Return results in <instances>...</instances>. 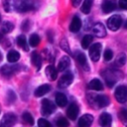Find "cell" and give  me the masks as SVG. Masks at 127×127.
<instances>
[{"label": "cell", "mask_w": 127, "mask_h": 127, "mask_svg": "<svg viewBox=\"0 0 127 127\" xmlns=\"http://www.w3.org/2000/svg\"><path fill=\"white\" fill-rule=\"evenodd\" d=\"M87 99L88 102L92 105V107H96V108H101V107H105L109 104V98L106 95H94L92 93H88L87 94Z\"/></svg>", "instance_id": "1"}, {"label": "cell", "mask_w": 127, "mask_h": 127, "mask_svg": "<svg viewBox=\"0 0 127 127\" xmlns=\"http://www.w3.org/2000/svg\"><path fill=\"white\" fill-rule=\"evenodd\" d=\"M37 0H16L15 8L19 12H27L36 8Z\"/></svg>", "instance_id": "2"}, {"label": "cell", "mask_w": 127, "mask_h": 127, "mask_svg": "<svg viewBox=\"0 0 127 127\" xmlns=\"http://www.w3.org/2000/svg\"><path fill=\"white\" fill-rule=\"evenodd\" d=\"M115 99L119 103H125L127 101V86L125 85H119L114 92Z\"/></svg>", "instance_id": "3"}, {"label": "cell", "mask_w": 127, "mask_h": 127, "mask_svg": "<svg viewBox=\"0 0 127 127\" xmlns=\"http://www.w3.org/2000/svg\"><path fill=\"white\" fill-rule=\"evenodd\" d=\"M122 24V18L119 15H113L107 20V27L111 31H117Z\"/></svg>", "instance_id": "4"}, {"label": "cell", "mask_w": 127, "mask_h": 127, "mask_svg": "<svg viewBox=\"0 0 127 127\" xmlns=\"http://www.w3.org/2000/svg\"><path fill=\"white\" fill-rule=\"evenodd\" d=\"M56 109V106L55 104L49 100V99H43L42 100V108H41V111H42V114L45 115V116H49L51 115Z\"/></svg>", "instance_id": "5"}, {"label": "cell", "mask_w": 127, "mask_h": 127, "mask_svg": "<svg viewBox=\"0 0 127 127\" xmlns=\"http://www.w3.org/2000/svg\"><path fill=\"white\" fill-rule=\"evenodd\" d=\"M16 120H17V117L15 114L13 113H6L2 120H1V124H0V127H12L15 123H16Z\"/></svg>", "instance_id": "6"}, {"label": "cell", "mask_w": 127, "mask_h": 127, "mask_svg": "<svg viewBox=\"0 0 127 127\" xmlns=\"http://www.w3.org/2000/svg\"><path fill=\"white\" fill-rule=\"evenodd\" d=\"M100 53H101V45L99 43L93 44L90 49H89V57L92 62H97L100 58Z\"/></svg>", "instance_id": "7"}, {"label": "cell", "mask_w": 127, "mask_h": 127, "mask_svg": "<svg viewBox=\"0 0 127 127\" xmlns=\"http://www.w3.org/2000/svg\"><path fill=\"white\" fill-rule=\"evenodd\" d=\"M72 80H73V74L70 71H67L64 74H63V76L60 78L58 85L60 88H65L71 83Z\"/></svg>", "instance_id": "8"}, {"label": "cell", "mask_w": 127, "mask_h": 127, "mask_svg": "<svg viewBox=\"0 0 127 127\" xmlns=\"http://www.w3.org/2000/svg\"><path fill=\"white\" fill-rule=\"evenodd\" d=\"M19 69V66H18V64H16V65H3L2 67H1V69H0V73L3 75V76H5V77H10V76H12L17 70Z\"/></svg>", "instance_id": "9"}, {"label": "cell", "mask_w": 127, "mask_h": 127, "mask_svg": "<svg viewBox=\"0 0 127 127\" xmlns=\"http://www.w3.org/2000/svg\"><path fill=\"white\" fill-rule=\"evenodd\" d=\"M75 60L76 62L79 64V65L84 69V70H89V66H88V64H87V61H86V57L83 53L81 52H76L75 55Z\"/></svg>", "instance_id": "10"}, {"label": "cell", "mask_w": 127, "mask_h": 127, "mask_svg": "<svg viewBox=\"0 0 127 127\" xmlns=\"http://www.w3.org/2000/svg\"><path fill=\"white\" fill-rule=\"evenodd\" d=\"M92 121H93L92 115L84 114L79 118L77 122V127H90V125L92 124Z\"/></svg>", "instance_id": "11"}, {"label": "cell", "mask_w": 127, "mask_h": 127, "mask_svg": "<svg viewBox=\"0 0 127 127\" xmlns=\"http://www.w3.org/2000/svg\"><path fill=\"white\" fill-rule=\"evenodd\" d=\"M92 32L93 34L98 37V38H103L106 36V30H105V27L103 26V24L101 23H96L93 28H92Z\"/></svg>", "instance_id": "12"}, {"label": "cell", "mask_w": 127, "mask_h": 127, "mask_svg": "<svg viewBox=\"0 0 127 127\" xmlns=\"http://www.w3.org/2000/svg\"><path fill=\"white\" fill-rule=\"evenodd\" d=\"M78 114V106L76 105V103H70L67 110H66V115L69 119L71 120H75Z\"/></svg>", "instance_id": "13"}, {"label": "cell", "mask_w": 127, "mask_h": 127, "mask_svg": "<svg viewBox=\"0 0 127 127\" xmlns=\"http://www.w3.org/2000/svg\"><path fill=\"white\" fill-rule=\"evenodd\" d=\"M111 122H112V118L109 113L104 112L99 116V124L102 127H110Z\"/></svg>", "instance_id": "14"}, {"label": "cell", "mask_w": 127, "mask_h": 127, "mask_svg": "<svg viewBox=\"0 0 127 127\" xmlns=\"http://www.w3.org/2000/svg\"><path fill=\"white\" fill-rule=\"evenodd\" d=\"M101 9H102V12H103V13L108 14V13L112 12L113 10H115V4H114L113 1H110V0H104V1L102 2Z\"/></svg>", "instance_id": "15"}, {"label": "cell", "mask_w": 127, "mask_h": 127, "mask_svg": "<svg viewBox=\"0 0 127 127\" xmlns=\"http://www.w3.org/2000/svg\"><path fill=\"white\" fill-rule=\"evenodd\" d=\"M81 28V21L79 19V17L77 16H74L71 20V23L69 25V31L70 32H73V33H76L79 31V29Z\"/></svg>", "instance_id": "16"}, {"label": "cell", "mask_w": 127, "mask_h": 127, "mask_svg": "<svg viewBox=\"0 0 127 127\" xmlns=\"http://www.w3.org/2000/svg\"><path fill=\"white\" fill-rule=\"evenodd\" d=\"M102 75H104L105 82H106V84H107L108 87H112V86L116 83L117 77H114V73H113V71H108L107 73L104 72V73H102Z\"/></svg>", "instance_id": "17"}, {"label": "cell", "mask_w": 127, "mask_h": 127, "mask_svg": "<svg viewBox=\"0 0 127 127\" xmlns=\"http://www.w3.org/2000/svg\"><path fill=\"white\" fill-rule=\"evenodd\" d=\"M56 103L60 107H64L67 104V98L65 94L63 92H57L56 93Z\"/></svg>", "instance_id": "18"}, {"label": "cell", "mask_w": 127, "mask_h": 127, "mask_svg": "<svg viewBox=\"0 0 127 127\" xmlns=\"http://www.w3.org/2000/svg\"><path fill=\"white\" fill-rule=\"evenodd\" d=\"M70 64V60L67 56H64L62 57V59L60 60L59 64H58V70L60 71H64L65 68H67V66Z\"/></svg>", "instance_id": "19"}, {"label": "cell", "mask_w": 127, "mask_h": 127, "mask_svg": "<svg viewBox=\"0 0 127 127\" xmlns=\"http://www.w3.org/2000/svg\"><path fill=\"white\" fill-rule=\"evenodd\" d=\"M50 90H51V86H50L49 84H42V85H40V86L35 90V96H37V97L44 96V95L47 94Z\"/></svg>", "instance_id": "20"}, {"label": "cell", "mask_w": 127, "mask_h": 127, "mask_svg": "<svg viewBox=\"0 0 127 127\" xmlns=\"http://www.w3.org/2000/svg\"><path fill=\"white\" fill-rule=\"evenodd\" d=\"M31 61H32V64L37 67V69L39 70L42 66V59L40 57V55L37 53V52H33L32 53V56H31Z\"/></svg>", "instance_id": "21"}, {"label": "cell", "mask_w": 127, "mask_h": 127, "mask_svg": "<svg viewBox=\"0 0 127 127\" xmlns=\"http://www.w3.org/2000/svg\"><path fill=\"white\" fill-rule=\"evenodd\" d=\"M46 74L51 80H56L58 77V70L54 65H48L46 68Z\"/></svg>", "instance_id": "22"}, {"label": "cell", "mask_w": 127, "mask_h": 127, "mask_svg": "<svg viewBox=\"0 0 127 127\" xmlns=\"http://www.w3.org/2000/svg\"><path fill=\"white\" fill-rule=\"evenodd\" d=\"M88 87H89L90 89L99 91V90H102V89H103V84H102V82H101L98 78H93V79L88 83Z\"/></svg>", "instance_id": "23"}, {"label": "cell", "mask_w": 127, "mask_h": 127, "mask_svg": "<svg viewBox=\"0 0 127 127\" xmlns=\"http://www.w3.org/2000/svg\"><path fill=\"white\" fill-rule=\"evenodd\" d=\"M19 59H20L19 52L15 51V50H11L10 52H8V54H7V61L9 63H16L17 61H19Z\"/></svg>", "instance_id": "24"}, {"label": "cell", "mask_w": 127, "mask_h": 127, "mask_svg": "<svg viewBox=\"0 0 127 127\" xmlns=\"http://www.w3.org/2000/svg\"><path fill=\"white\" fill-rule=\"evenodd\" d=\"M17 44L24 51H28L29 50V47H28V44H27V40H26V37L24 35L18 36V38H17Z\"/></svg>", "instance_id": "25"}, {"label": "cell", "mask_w": 127, "mask_h": 127, "mask_svg": "<svg viewBox=\"0 0 127 127\" xmlns=\"http://www.w3.org/2000/svg\"><path fill=\"white\" fill-rule=\"evenodd\" d=\"M92 3H93V0H84L81 5V12L83 14H88L90 12Z\"/></svg>", "instance_id": "26"}, {"label": "cell", "mask_w": 127, "mask_h": 127, "mask_svg": "<svg viewBox=\"0 0 127 127\" xmlns=\"http://www.w3.org/2000/svg\"><path fill=\"white\" fill-rule=\"evenodd\" d=\"M92 40H93V37H92L91 35H85V36L82 38V40H81V47H82L83 49H87V48L90 46Z\"/></svg>", "instance_id": "27"}, {"label": "cell", "mask_w": 127, "mask_h": 127, "mask_svg": "<svg viewBox=\"0 0 127 127\" xmlns=\"http://www.w3.org/2000/svg\"><path fill=\"white\" fill-rule=\"evenodd\" d=\"M3 7L6 12H11L15 8L14 0H3Z\"/></svg>", "instance_id": "28"}, {"label": "cell", "mask_w": 127, "mask_h": 127, "mask_svg": "<svg viewBox=\"0 0 127 127\" xmlns=\"http://www.w3.org/2000/svg\"><path fill=\"white\" fill-rule=\"evenodd\" d=\"M125 63H126V55L124 53L118 54V56L115 60V64L117 66H122V65L125 64Z\"/></svg>", "instance_id": "29"}, {"label": "cell", "mask_w": 127, "mask_h": 127, "mask_svg": "<svg viewBox=\"0 0 127 127\" xmlns=\"http://www.w3.org/2000/svg\"><path fill=\"white\" fill-rule=\"evenodd\" d=\"M40 37L37 35V34H32L30 36V39H29V44L31 47H37L39 44H40Z\"/></svg>", "instance_id": "30"}, {"label": "cell", "mask_w": 127, "mask_h": 127, "mask_svg": "<svg viewBox=\"0 0 127 127\" xmlns=\"http://www.w3.org/2000/svg\"><path fill=\"white\" fill-rule=\"evenodd\" d=\"M13 29H14V25H13L11 22H8V21H7V22H4V23H3L2 29H1L2 31H1V32H2L3 34H6V33H10Z\"/></svg>", "instance_id": "31"}, {"label": "cell", "mask_w": 127, "mask_h": 127, "mask_svg": "<svg viewBox=\"0 0 127 127\" xmlns=\"http://www.w3.org/2000/svg\"><path fill=\"white\" fill-rule=\"evenodd\" d=\"M118 116H119V119L121 120L122 124L127 127V110L124 109V108H122V109L119 111Z\"/></svg>", "instance_id": "32"}, {"label": "cell", "mask_w": 127, "mask_h": 127, "mask_svg": "<svg viewBox=\"0 0 127 127\" xmlns=\"http://www.w3.org/2000/svg\"><path fill=\"white\" fill-rule=\"evenodd\" d=\"M22 118H23V120L25 121V123H27L28 125H33V124H34V118H33V116L31 115V113H29V112H24L23 115H22Z\"/></svg>", "instance_id": "33"}, {"label": "cell", "mask_w": 127, "mask_h": 127, "mask_svg": "<svg viewBox=\"0 0 127 127\" xmlns=\"http://www.w3.org/2000/svg\"><path fill=\"white\" fill-rule=\"evenodd\" d=\"M57 126L58 127H67L68 126V121L64 117H60L57 120Z\"/></svg>", "instance_id": "34"}, {"label": "cell", "mask_w": 127, "mask_h": 127, "mask_svg": "<svg viewBox=\"0 0 127 127\" xmlns=\"http://www.w3.org/2000/svg\"><path fill=\"white\" fill-rule=\"evenodd\" d=\"M16 100V94L13 90H8L7 92V102L8 103H13Z\"/></svg>", "instance_id": "35"}, {"label": "cell", "mask_w": 127, "mask_h": 127, "mask_svg": "<svg viewBox=\"0 0 127 127\" xmlns=\"http://www.w3.org/2000/svg\"><path fill=\"white\" fill-rule=\"evenodd\" d=\"M38 126L39 127H52L51 123L48 120H46L45 118H40L38 120Z\"/></svg>", "instance_id": "36"}, {"label": "cell", "mask_w": 127, "mask_h": 127, "mask_svg": "<svg viewBox=\"0 0 127 127\" xmlns=\"http://www.w3.org/2000/svg\"><path fill=\"white\" fill-rule=\"evenodd\" d=\"M112 58H113V52L111 50H109V49L105 50V52H104V60L105 61H110Z\"/></svg>", "instance_id": "37"}, {"label": "cell", "mask_w": 127, "mask_h": 127, "mask_svg": "<svg viewBox=\"0 0 127 127\" xmlns=\"http://www.w3.org/2000/svg\"><path fill=\"white\" fill-rule=\"evenodd\" d=\"M61 47H62V49H64L66 53H70V52H69L68 44H67V42H66L65 39H64V40H62V42H61Z\"/></svg>", "instance_id": "38"}, {"label": "cell", "mask_w": 127, "mask_h": 127, "mask_svg": "<svg viewBox=\"0 0 127 127\" xmlns=\"http://www.w3.org/2000/svg\"><path fill=\"white\" fill-rule=\"evenodd\" d=\"M30 29V21L29 20H25L23 23H22V30L23 31H28Z\"/></svg>", "instance_id": "39"}, {"label": "cell", "mask_w": 127, "mask_h": 127, "mask_svg": "<svg viewBox=\"0 0 127 127\" xmlns=\"http://www.w3.org/2000/svg\"><path fill=\"white\" fill-rule=\"evenodd\" d=\"M118 5L121 9L123 10H127V0H119Z\"/></svg>", "instance_id": "40"}, {"label": "cell", "mask_w": 127, "mask_h": 127, "mask_svg": "<svg viewBox=\"0 0 127 127\" xmlns=\"http://www.w3.org/2000/svg\"><path fill=\"white\" fill-rule=\"evenodd\" d=\"M81 1H82V0H71V4H72L73 7H77V6L80 5Z\"/></svg>", "instance_id": "41"}, {"label": "cell", "mask_w": 127, "mask_h": 127, "mask_svg": "<svg viewBox=\"0 0 127 127\" xmlns=\"http://www.w3.org/2000/svg\"><path fill=\"white\" fill-rule=\"evenodd\" d=\"M3 39V33L2 32H0V42H1V40Z\"/></svg>", "instance_id": "42"}, {"label": "cell", "mask_w": 127, "mask_h": 127, "mask_svg": "<svg viewBox=\"0 0 127 127\" xmlns=\"http://www.w3.org/2000/svg\"><path fill=\"white\" fill-rule=\"evenodd\" d=\"M124 27H125V29H127V21L125 22V25H124Z\"/></svg>", "instance_id": "43"}, {"label": "cell", "mask_w": 127, "mask_h": 127, "mask_svg": "<svg viewBox=\"0 0 127 127\" xmlns=\"http://www.w3.org/2000/svg\"><path fill=\"white\" fill-rule=\"evenodd\" d=\"M2 58H3V57H2V54H1V52H0V61H2Z\"/></svg>", "instance_id": "44"}, {"label": "cell", "mask_w": 127, "mask_h": 127, "mask_svg": "<svg viewBox=\"0 0 127 127\" xmlns=\"http://www.w3.org/2000/svg\"><path fill=\"white\" fill-rule=\"evenodd\" d=\"M0 19H1V16H0Z\"/></svg>", "instance_id": "45"}]
</instances>
